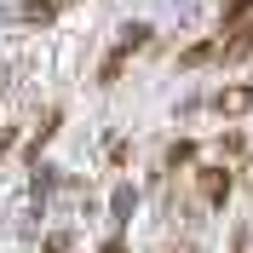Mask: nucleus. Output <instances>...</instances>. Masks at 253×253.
<instances>
[{"instance_id": "1", "label": "nucleus", "mask_w": 253, "mask_h": 253, "mask_svg": "<svg viewBox=\"0 0 253 253\" xmlns=\"http://www.w3.org/2000/svg\"><path fill=\"white\" fill-rule=\"evenodd\" d=\"M144 41H150V29H144V23H132V29H126V35H121V46H115V52H110V58H104V81H115V75H121V63H126V58H132V52H138V46H144Z\"/></svg>"}, {"instance_id": "2", "label": "nucleus", "mask_w": 253, "mask_h": 253, "mask_svg": "<svg viewBox=\"0 0 253 253\" xmlns=\"http://www.w3.org/2000/svg\"><path fill=\"white\" fill-rule=\"evenodd\" d=\"M213 110H219V115H242V110H253V86H230V92H213Z\"/></svg>"}, {"instance_id": "3", "label": "nucleus", "mask_w": 253, "mask_h": 253, "mask_svg": "<svg viewBox=\"0 0 253 253\" xmlns=\"http://www.w3.org/2000/svg\"><path fill=\"white\" fill-rule=\"evenodd\" d=\"M202 196L207 202H224V196H230V173H224V167H202Z\"/></svg>"}, {"instance_id": "4", "label": "nucleus", "mask_w": 253, "mask_h": 253, "mask_svg": "<svg viewBox=\"0 0 253 253\" xmlns=\"http://www.w3.org/2000/svg\"><path fill=\"white\" fill-rule=\"evenodd\" d=\"M104 253H126V248H121V242H104Z\"/></svg>"}]
</instances>
